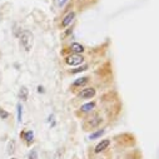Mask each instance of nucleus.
Returning <instances> with one entry per match:
<instances>
[{
	"label": "nucleus",
	"instance_id": "f257e3e1",
	"mask_svg": "<svg viewBox=\"0 0 159 159\" xmlns=\"http://www.w3.org/2000/svg\"><path fill=\"white\" fill-rule=\"evenodd\" d=\"M33 41L34 36L29 30H24L20 35V44L23 45V48L25 49V51H30L33 48Z\"/></svg>",
	"mask_w": 159,
	"mask_h": 159
},
{
	"label": "nucleus",
	"instance_id": "1a4fd4ad",
	"mask_svg": "<svg viewBox=\"0 0 159 159\" xmlns=\"http://www.w3.org/2000/svg\"><path fill=\"white\" fill-rule=\"evenodd\" d=\"M88 77H83V78H79V79H77L74 83H73V85L74 86H82V85H84L86 82H88Z\"/></svg>",
	"mask_w": 159,
	"mask_h": 159
},
{
	"label": "nucleus",
	"instance_id": "2eb2a0df",
	"mask_svg": "<svg viewBox=\"0 0 159 159\" xmlns=\"http://www.w3.org/2000/svg\"><path fill=\"white\" fill-rule=\"evenodd\" d=\"M88 69V65H83V66H80V68H78V69H74L73 70V73L75 74V73H80V71H84V70H86Z\"/></svg>",
	"mask_w": 159,
	"mask_h": 159
},
{
	"label": "nucleus",
	"instance_id": "39448f33",
	"mask_svg": "<svg viewBox=\"0 0 159 159\" xmlns=\"http://www.w3.org/2000/svg\"><path fill=\"white\" fill-rule=\"evenodd\" d=\"M74 16H75V13H74V11H71V13L68 14L63 19V21H62V26H63V28H66V26L74 20Z\"/></svg>",
	"mask_w": 159,
	"mask_h": 159
},
{
	"label": "nucleus",
	"instance_id": "423d86ee",
	"mask_svg": "<svg viewBox=\"0 0 159 159\" xmlns=\"http://www.w3.org/2000/svg\"><path fill=\"white\" fill-rule=\"evenodd\" d=\"M70 49H71V51L75 53V54H79V53H83L84 51V48H83V45L80 44H78V43H73L70 45Z\"/></svg>",
	"mask_w": 159,
	"mask_h": 159
},
{
	"label": "nucleus",
	"instance_id": "4468645a",
	"mask_svg": "<svg viewBox=\"0 0 159 159\" xmlns=\"http://www.w3.org/2000/svg\"><path fill=\"white\" fill-rule=\"evenodd\" d=\"M0 117H1V119H6L8 117H9V113L5 112V110H4V109L0 108Z\"/></svg>",
	"mask_w": 159,
	"mask_h": 159
},
{
	"label": "nucleus",
	"instance_id": "6ab92c4d",
	"mask_svg": "<svg viewBox=\"0 0 159 159\" xmlns=\"http://www.w3.org/2000/svg\"><path fill=\"white\" fill-rule=\"evenodd\" d=\"M11 159H15V158H11Z\"/></svg>",
	"mask_w": 159,
	"mask_h": 159
},
{
	"label": "nucleus",
	"instance_id": "f3484780",
	"mask_svg": "<svg viewBox=\"0 0 159 159\" xmlns=\"http://www.w3.org/2000/svg\"><path fill=\"white\" fill-rule=\"evenodd\" d=\"M38 92H39V93H43L44 92V88H43V86H38Z\"/></svg>",
	"mask_w": 159,
	"mask_h": 159
},
{
	"label": "nucleus",
	"instance_id": "9d476101",
	"mask_svg": "<svg viewBox=\"0 0 159 159\" xmlns=\"http://www.w3.org/2000/svg\"><path fill=\"white\" fill-rule=\"evenodd\" d=\"M94 107H95V104H94L93 101H92V103H86V104H84V105H82L80 109H82V112H89V110H92Z\"/></svg>",
	"mask_w": 159,
	"mask_h": 159
},
{
	"label": "nucleus",
	"instance_id": "6e6552de",
	"mask_svg": "<svg viewBox=\"0 0 159 159\" xmlns=\"http://www.w3.org/2000/svg\"><path fill=\"white\" fill-rule=\"evenodd\" d=\"M21 135L25 138L26 143H29V144L33 142V139H34V133H33L32 130H28V132H26V133H23Z\"/></svg>",
	"mask_w": 159,
	"mask_h": 159
},
{
	"label": "nucleus",
	"instance_id": "a211bd4d",
	"mask_svg": "<svg viewBox=\"0 0 159 159\" xmlns=\"http://www.w3.org/2000/svg\"><path fill=\"white\" fill-rule=\"evenodd\" d=\"M60 1H62V0H58V3H59V4H60Z\"/></svg>",
	"mask_w": 159,
	"mask_h": 159
},
{
	"label": "nucleus",
	"instance_id": "f8f14e48",
	"mask_svg": "<svg viewBox=\"0 0 159 159\" xmlns=\"http://www.w3.org/2000/svg\"><path fill=\"white\" fill-rule=\"evenodd\" d=\"M16 112H18V122L20 123L21 122V115H23V107H21V104H18L16 105Z\"/></svg>",
	"mask_w": 159,
	"mask_h": 159
},
{
	"label": "nucleus",
	"instance_id": "0eeeda50",
	"mask_svg": "<svg viewBox=\"0 0 159 159\" xmlns=\"http://www.w3.org/2000/svg\"><path fill=\"white\" fill-rule=\"evenodd\" d=\"M28 88L26 86H21L20 88V92H19V97H20L21 100H28Z\"/></svg>",
	"mask_w": 159,
	"mask_h": 159
},
{
	"label": "nucleus",
	"instance_id": "dca6fc26",
	"mask_svg": "<svg viewBox=\"0 0 159 159\" xmlns=\"http://www.w3.org/2000/svg\"><path fill=\"white\" fill-rule=\"evenodd\" d=\"M29 159H36V150H32V152H30Z\"/></svg>",
	"mask_w": 159,
	"mask_h": 159
},
{
	"label": "nucleus",
	"instance_id": "ddd939ff",
	"mask_svg": "<svg viewBox=\"0 0 159 159\" xmlns=\"http://www.w3.org/2000/svg\"><path fill=\"white\" fill-rule=\"evenodd\" d=\"M14 148H15V142H9V145H8V153L9 154H11L14 152Z\"/></svg>",
	"mask_w": 159,
	"mask_h": 159
},
{
	"label": "nucleus",
	"instance_id": "f03ea898",
	"mask_svg": "<svg viewBox=\"0 0 159 159\" xmlns=\"http://www.w3.org/2000/svg\"><path fill=\"white\" fill-rule=\"evenodd\" d=\"M65 62H66L68 65L74 66V65H79V64H82L83 62H84V58H83L82 55H79V54H74V55L68 56V58L65 59Z\"/></svg>",
	"mask_w": 159,
	"mask_h": 159
},
{
	"label": "nucleus",
	"instance_id": "20e7f679",
	"mask_svg": "<svg viewBox=\"0 0 159 159\" xmlns=\"http://www.w3.org/2000/svg\"><path fill=\"white\" fill-rule=\"evenodd\" d=\"M109 144H110V140H108V139H105V140H101L99 144H98L95 147V153H100V152H103L104 149H107Z\"/></svg>",
	"mask_w": 159,
	"mask_h": 159
},
{
	"label": "nucleus",
	"instance_id": "9b49d317",
	"mask_svg": "<svg viewBox=\"0 0 159 159\" xmlns=\"http://www.w3.org/2000/svg\"><path fill=\"white\" fill-rule=\"evenodd\" d=\"M104 134V129H100V130H98V132H95V133H93L92 135L89 137V139H97V138H99V137H101V135Z\"/></svg>",
	"mask_w": 159,
	"mask_h": 159
},
{
	"label": "nucleus",
	"instance_id": "7ed1b4c3",
	"mask_svg": "<svg viewBox=\"0 0 159 159\" xmlns=\"http://www.w3.org/2000/svg\"><path fill=\"white\" fill-rule=\"evenodd\" d=\"M94 95H95V89L94 88H86L80 93V95L79 97H80L82 99H90V98H93Z\"/></svg>",
	"mask_w": 159,
	"mask_h": 159
}]
</instances>
